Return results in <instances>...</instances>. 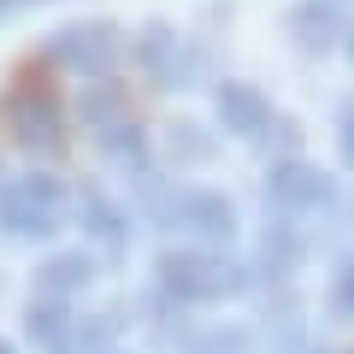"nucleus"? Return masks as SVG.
Listing matches in <instances>:
<instances>
[{"label": "nucleus", "instance_id": "nucleus-1", "mask_svg": "<svg viewBox=\"0 0 354 354\" xmlns=\"http://www.w3.org/2000/svg\"><path fill=\"white\" fill-rule=\"evenodd\" d=\"M6 124H12L18 142H48V148L59 142V106H53V88L36 71L18 77L12 101H6Z\"/></svg>", "mask_w": 354, "mask_h": 354}, {"label": "nucleus", "instance_id": "nucleus-2", "mask_svg": "<svg viewBox=\"0 0 354 354\" xmlns=\"http://www.w3.org/2000/svg\"><path fill=\"white\" fill-rule=\"evenodd\" d=\"M272 189H278V201H290V207H307V201H325V177H319L313 165H283Z\"/></svg>", "mask_w": 354, "mask_h": 354}, {"label": "nucleus", "instance_id": "nucleus-3", "mask_svg": "<svg viewBox=\"0 0 354 354\" xmlns=\"http://www.w3.org/2000/svg\"><path fill=\"white\" fill-rule=\"evenodd\" d=\"M295 24H301V41H307V48H330V36H337V18H330L325 6H319V12H301Z\"/></svg>", "mask_w": 354, "mask_h": 354}, {"label": "nucleus", "instance_id": "nucleus-4", "mask_svg": "<svg viewBox=\"0 0 354 354\" xmlns=\"http://www.w3.org/2000/svg\"><path fill=\"white\" fill-rule=\"evenodd\" d=\"M230 113H236L242 124H260V101H254V95H242V88H230Z\"/></svg>", "mask_w": 354, "mask_h": 354}, {"label": "nucleus", "instance_id": "nucleus-5", "mask_svg": "<svg viewBox=\"0 0 354 354\" xmlns=\"http://www.w3.org/2000/svg\"><path fill=\"white\" fill-rule=\"evenodd\" d=\"M337 313H342V319H354V266L337 278Z\"/></svg>", "mask_w": 354, "mask_h": 354}, {"label": "nucleus", "instance_id": "nucleus-6", "mask_svg": "<svg viewBox=\"0 0 354 354\" xmlns=\"http://www.w3.org/2000/svg\"><path fill=\"white\" fill-rule=\"evenodd\" d=\"M342 160H348V171H354V106L342 113Z\"/></svg>", "mask_w": 354, "mask_h": 354}, {"label": "nucleus", "instance_id": "nucleus-7", "mask_svg": "<svg viewBox=\"0 0 354 354\" xmlns=\"http://www.w3.org/2000/svg\"><path fill=\"white\" fill-rule=\"evenodd\" d=\"M348 53H354V36H348Z\"/></svg>", "mask_w": 354, "mask_h": 354}]
</instances>
